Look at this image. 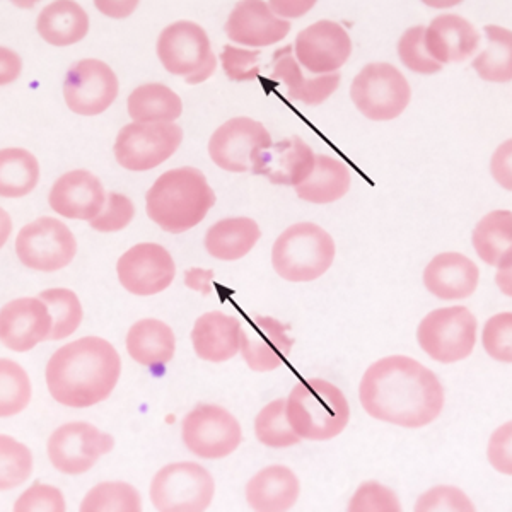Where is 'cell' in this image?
<instances>
[{
	"label": "cell",
	"mask_w": 512,
	"mask_h": 512,
	"mask_svg": "<svg viewBox=\"0 0 512 512\" xmlns=\"http://www.w3.org/2000/svg\"><path fill=\"white\" fill-rule=\"evenodd\" d=\"M359 398L373 419L419 429L443 412L444 388L424 364L407 355H390L369 366Z\"/></svg>",
	"instance_id": "obj_1"
},
{
	"label": "cell",
	"mask_w": 512,
	"mask_h": 512,
	"mask_svg": "<svg viewBox=\"0 0 512 512\" xmlns=\"http://www.w3.org/2000/svg\"><path fill=\"white\" fill-rule=\"evenodd\" d=\"M122 374L117 349L105 338L84 337L60 347L47 366V386L55 402L88 408L105 402Z\"/></svg>",
	"instance_id": "obj_2"
},
{
	"label": "cell",
	"mask_w": 512,
	"mask_h": 512,
	"mask_svg": "<svg viewBox=\"0 0 512 512\" xmlns=\"http://www.w3.org/2000/svg\"><path fill=\"white\" fill-rule=\"evenodd\" d=\"M216 205V193L197 168L169 169L147 192V216L163 231L187 233Z\"/></svg>",
	"instance_id": "obj_3"
},
{
	"label": "cell",
	"mask_w": 512,
	"mask_h": 512,
	"mask_svg": "<svg viewBox=\"0 0 512 512\" xmlns=\"http://www.w3.org/2000/svg\"><path fill=\"white\" fill-rule=\"evenodd\" d=\"M287 419L301 439L330 441L340 436L350 420L347 398L335 384L315 378L292 388Z\"/></svg>",
	"instance_id": "obj_4"
},
{
	"label": "cell",
	"mask_w": 512,
	"mask_h": 512,
	"mask_svg": "<svg viewBox=\"0 0 512 512\" xmlns=\"http://www.w3.org/2000/svg\"><path fill=\"white\" fill-rule=\"evenodd\" d=\"M335 241L323 227L299 222L287 227L272 248V265L287 282H311L328 272L335 260Z\"/></svg>",
	"instance_id": "obj_5"
},
{
	"label": "cell",
	"mask_w": 512,
	"mask_h": 512,
	"mask_svg": "<svg viewBox=\"0 0 512 512\" xmlns=\"http://www.w3.org/2000/svg\"><path fill=\"white\" fill-rule=\"evenodd\" d=\"M158 57L173 76L185 77L187 84H200L216 72L217 59L204 28L192 21L166 26L158 38Z\"/></svg>",
	"instance_id": "obj_6"
},
{
	"label": "cell",
	"mask_w": 512,
	"mask_h": 512,
	"mask_svg": "<svg viewBox=\"0 0 512 512\" xmlns=\"http://www.w3.org/2000/svg\"><path fill=\"white\" fill-rule=\"evenodd\" d=\"M477 330V318L470 309L451 306L425 316L417 328V340L420 349L434 361L454 364L472 355Z\"/></svg>",
	"instance_id": "obj_7"
},
{
	"label": "cell",
	"mask_w": 512,
	"mask_h": 512,
	"mask_svg": "<svg viewBox=\"0 0 512 512\" xmlns=\"http://www.w3.org/2000/svg\"><path fill=\"white\" fill-rule=\"evenodd\" d=\"M350 98L364 117L374 122H390L407 110L412 89L395 65L369 64L355 76Z\"/></svg>",
	"instance_id": "obj_8"
},
{
	"label": "cell",
	"mask_w": 512,
	"mask_h": 512,
	"mask_svg": "<svg viewBox=\"0 0 512 512\" xmlns=\"http://www.w3.org/2000/svg\"><path fill=\"white\" fill-rule=\"evenodd\" d=\"M152 506L163 512H200L212 504L216 482L204 466L190 461L171 463L152 478Z\"/></svg>",
	"instance_id": "obj_9"
},
{
	"label": "cell",
	"mask_w": 512,
	"mask_h": 512,
	"mask_svg": "<svg viewBox=\"0 0 512 512\" xmlns=\"http://www.w3.org/2000/svg\"><path fill=\"white\" fill-rule=\"evenodd\" d=\"M175 123H128L115 140V158L128 171H149L166 163L181 146Z\"/></svg>",
	"instance_id": "obj_10"
},
{
	"label": "cell",
	"mask_w": 512,
	"mask_h": 512,
	"mask_svg": "<svg viewBox=\"0 0 512 512\" xmlns=\"http://www.w3.org/2000/svg\"><path fill=\"white\" fill-rule=\"evenodd\" d=\"M16 255L30 270L57 272L76 258V236L59 219L40 217L19 231Z\"/></svg>",
	"instance_id": "obj_11"
},
{
	"label": "cell",
	"mask_w": 512,
	"mask_h": 512,
	"mask_svg": "<svg viewBox=\"0 0 512 512\" xmlns=\"http://www.w3.org/2000/svg\"><path fill=\"white\" fill-rule=\"evenodd\" d=\"M183 443L202 460H221L243 441L241 425L226 408L198 405L183 419Z\"/></svg>",
	"instance_id": "obj_12"
},
{
	"label": "cell",
	"mask_w": 512,
	"mask_h": 512,
	"mask_svg": "<svg viewBox=\"0 0 512 512\" xmlns=\"http://www.w3.org/2000/svg\"><path fill=\"white\" fill-rule=\"evenodd\" d=\"M115 448V439L88 422L62 425L48 439V458L65 475L89 472L103 454Z\"/></svg>",
	"instance_id": "obj_13"
},
{
	"label": "cell",
	"mask_w": 512,
	"mask_h": 512,
	"mask_svg": "<svg viewBox=\"0 0 512 512\" xmlns=\"http://www.w3.org/2000/svg\"><path fill=\"white\" fill-rule=\"evenodd\" d=\"M272 137L265 125L251 118L238 117L217 128L209 140L210 159L229 173L253 169L260 152L272 147Z\"/></svg>",
	"instance_id": "obj_14"
},
{
	"label": "cell",
	"mask_w": 512,
	"mask_h": 512,
	"mask_svg": "<svg viewBox=\"0 0 512 512\" xmlns=\"http://www.w3.org/2000/svg\"><path fill=\"white\" fill-rule=\"evenodd\" d=\"M118 77L110 65L96 59L79 60L64 79L65 105L82 117L108 110L118 96Z\"/></svg>",
	"instance_id": "obj_15"
},
{
	"label": "cell",
	"mask_w": 512,
	"mask_h": 512,
	"mask_svg": "<svg viewBox=\"0 0 512 512\" xmlns=\"http://www.w3.org/2000/svg\"><path fill=\"white\" fill-rule=\"evenodd\" d=\"M117 274L120 284L134 296H156L173 284L176 265L163 246L140 243L120 256Z\"/></svg>",
	"instance_id": "obj_16"
},
{
	"label": "cell",
	"mask_w": 512,
	"mask_h": 512,
	"mask_svg": "<svg viewBox=\"0 0 512 512\" xmlns=\"http://www.w3.org/2000/svg\"><path fill=\"white\" fill-rule=\"evenodd\" d=\"M294 53L297 62L311 74H335L349 60L352 40L344 26L323 19L297 35Z\"/></svg>",
	"instance_id": "obj_17"
},
{
	"label": "cell",
	"mask_w": 512,
	"mask_h": 512,
	"mask_svg": "<svg viewBox=\"0 0 512 512\" xmlns=\"http://www.w3.org/2000/svg\"><path fill=\"white\" fill-rule=\"evenodd\" d=\"M294 347L287 325L270 316H250L239 333V352L251 371L268 373L286 364Z\"/></svg>",
	"instance_id": "obj_18"
},
{
	"label": "cell",
	"mask_w": 512,
	"mask_h": 512,
	"mask_svg": "<svg viewBox=\"0 0 512 512\" xmlns=\"http://www.w3.org/2000/svg\"><path fill=\"white\" fill-rule=\"evenodd\" d=\"M52 315L40 297H21L0 313L2 344L12 352H30L52 335Z\"/></svg>",
	"instance_id": "obj_19"
},
{
	"label": "cell",
	"mask_w": 512,
	"mask_h": 512,
	"mask_svg": "<svg viewBox=\"0 0 512 512\" xmlns=\"http://www.w3.org/2000/svg\"><path fill=\"white\" fill-rule=\"evenodd\" d=\"M48 204L65 219L91 222L105 207V188L88 169H74L53 183Z\"/></svg>",
	"instance_id": "obj_20"
},
{
	"label": "cell",
	"mask_w": 512,
	"mask_h": 512,
	"mask_svg": "<svg viewBox=\"0 0 512 512\" xmlns=\"http://www.w3.org/2000/svg\"><path fill=\"white\" fill-rule=\"evenodd\" d=\"M315 152L301 137H289L272 144L256 156L251 173L267 178L274 185L299 187L315 168Z\"/></svg>",
	"instance_id": "obj_21"
},
{
	"label": "cell",
	"mask_w": 512,
	"mask_h": 512,
	"mask_svg": "<svg viewBox=\"0 0 512 512\" xmlns=\"http://www.w3.org/2000/svg\"><path fill=\"white\" fill-rule=\"evenodd\" d=\"M291 23L275 16L267 2H238L227 19L229 40L246 47H270L284 40Z\"/></svg>",
	"instance_id": "obj_22"
},
{
	"label": "cell",
	"mask_w": 512,
	"mask_h": 512,
	"mask_svg": "<svg viewBox=\"0 0 512 512\" xmlns=\"http://www.w3.org/2000/svg\"><path fill=\"white\" fill-rule=\"evenodd\" d=\"M480 36L468 19L441 14L425 28V48L437 64H458L477 52Z\"/></svg>",
	"instance_id": "obj_23"
},
{
	"label": "cell",
	"mask_w": 512,
	"mask_h": 512,
	"mask_svg": "<svg viewBox=\"0 0 512 512\" xmlns=\"http://www.w3.org/2000/svg\"><path fill=\"white\" fill-rule=\"evenodd\" d=\"M270 79L279 86L291 101H301L304 105L318 106L330 98L340 86V74L306 79L303 70L292 57V47L280 48L272 57Z\"/></svg>",
	"instance_id": "obj_24"
},
{
	"label": "cell",
	"mask_w": 512,
	"mask_h": 512,
	"mask_svg": "<svg viewBox=\"0 0 512 512\" xmlns=\"http://www.w3.org/2000/svg\"><path fill=\"white\" fill-rule=\"evenodd\" d=\"M480 270L468 256L448 251L434 256L424 270V284L432 296L443 301L466 299L477 291Z\"/></svg>",
	"instance_id": "obj_25"
},
{
	"label": "cell",
	"mask_w": 512,
	"mask_h": 512,
	"mask_svg": "<svg viewBox=\"0 0 512 512\" xmlns=\"http://www.w3.org/2000/svg\"><path fill=\"white\" fill-rule=\"evenodd\" d=\"M301 494V483L291 468L267 466L246 485V501L253 511H289Z\"/></svg>",
	"instance_id": "obj_26"
},
{
	"label": "cell",
	"mask_w": 512,
	"mask_h": 512,
	"mask_svg": "<svg viewBox=\"0 0 512 512\" xmlns=\"http://www.w3.org/2000/svg\"><path fill=\"white\" fill-rule=\"evenodd\" d=\"M241 321L219 311H210L195 321L192 342L198 359L207 362H226L239 352Z\"/></svg>",
	"instance_id": "obj_27"
},
{
	"label": "cell",
	"mask_w": 512,
	"mask_h": 512,
	"mask_svg": "<svg viewBox=\"0 0 512 512\" xmlns=\"http://www.w3.org/2000/svg\"><path fill=\"white\" fill-rule=\"evenodd\" d=\"M127 350L140 366H166L175 357V332L156 318L137 321L128 330Z\"/></svg>",
	"instance_id": "obj_28"
},
{
	"label": "cell",
	"mask_w": 512,
	"mask_h": 512,
	"mask_svg": "<svg viewBox=\"0 0 512 512\" xmlns=\"http://www.w3.org/2000/svg\"><path fill=\"white\" fill-rule=\"evenodd\" d=\"M38 35L53 47H69L84 40L89 31L88 12L76 2H52L36 21Z\"/></svg>",
	"instance_id": "obj_29"
},
{
	"label": "cell",
	"mask_w": 512,
	"mask_h": 512,
	"mask_svg": "<svg viewBox=\"0 0 512 512\" xmlns=\"http://www.w3.org/2000/svg\"><path fill=\"white\" fill-rule=\"evenodd\" d=\"M262 236L260 226L250 217L222 219L205 234V248L222 262H236L255 248Z\"/></svg>",
	"instance_id": "obj_30"
},
{
	"label": "cell",
	"mask_w": 512,
	"mask_h": 512,
	"mask_svg": "<svg viewBox=\"0 0 512 512\" xmlns=\"http://www.w3.org/2000/svg\"><path fill=\"white\" fill-rule=\"evenodd\" d=\"M352 185L349 166L342 159L320 154L308 180L296 187L297 197L309 204H332L347 195Z\"/></svg>",
	"instance_id": "obj_31"
},
{
	"label": "cell",
	"mask_w": 512,
	"mask_h": 512,
	"mask_svg": "<svg viewBox=\"0 0 512 512\" xmlns=\"http://www.w3.org/2000/svg\"><path fill=\"white\" fill-rule=\"evenodd\" d=\"M473 248L482 262L492 267H511V210H494L480 219L473 231Z\"/></svg>",
	"instance_id": "obj_32"
},
{
	"label": "cell",
	"mask_w": 512,
	"mask_h": 512,
	"mask_svg": "<svg viewBox=\"0 0 512 512\" xmlns=\"http://www.w3.org/2000/svg\"><path fill=\"white\" fill-rule=\"evenodd\" d=\"M127 106L128 115L137 123H173L183 111L180 96L158 82L134 89L128 96Z\"/></svg>",
	"instance_id": "obj_33"
},
{
	"label": "cell",
	"mask_w": 512,
	"mask_h": 512,
	"mask_svg": "<svg viewBox=\"0 0 512 512\" xmlns=\"http://www.w3.org/2000/svg\"><path fill=\"white\" fill-rule=\"evenodd\" d=\"M40 181V164L30 151L19 147L0 152V195L21 198L30 195Z\"/></svg>",
	"instance_id": "obj_34"
},
{
	"label": "cell",
	"mask_w": 512,
	"mask_h": 512,
	"mask_svg": "<svg viewBox=\"0 0 512 512\" xmlns=\"http://www.w3.org/2000/svg\"><path fill=\"white\" fill-rule=\"evenodd\" d=\"M487 47L483 48L473 69L483 81L509 82L512 79V33L501 26L489 24L483 28Z\"/></svg>",
	"instance_id": "obj_35"
},
{
	"label": "cell",
	"mask_w": 512,
	"mask_h": 512,
	"mask_svg": "<svg viewBox=\"0 0 512 512\" xmlns=\"http://www.w3.org/2000/svg\"><path fill=\"white\" fill-rule=\"evenodd\" d=\"M82 512H140L139 490L125 482L99 483L89 490L81 504Z\"/></svg>",
	"instance_id": "obj_36"
},
{
	"label": "cell",
	"mask_w": 512,
	"mask_h": 512,
	"mask_svg": "<svg viewBox=\"0 0 512 512\" xmlns=\"http://www.w3.org/2000/svg\"><path fill=\"white\" fill-rule=\"evenodd\" d=\"M286 407V400L280 398L268 403L267 407H263L262 412L256 415V439L268 448H291L301 441V437L297 436L289 424Z\"/></svg>",
	"instance_id": "obj_37"
},
{
	"label": "cell",
	"mask_w": 512,
	"mask_h": 512,
	"mask_svg": "<svg viewBox=\"0 0 512 512\" xmlns=\"http://www.w3.org/2000/svg\"><path fill=\"white\" fill-rule=\"evenodd\" d=\"M52 315V335L50 340H64L76 332L82 321V304L76 292L70 289H47L40 294Z\"/></svg>",
	"instance_id": "obj_38"
},
{
	"label": "cell",
	"mask_w": 512,
	"mask_h": 512,
	"mask_svg": "<svg viewBox=\"0 0 512 512\" xmlns=\"http://www.w3.org/2000/svg\"><path fill=\"white\" fill-rule=\"evenodd\" d=\"M31 381L18 362L0 361V415L12 417L30 405Z\"/></svg>",
	"instance_id": "obj_39"
},
{
	"label": "cell",
	"mask_w": 512,
	"mask_h": 512,
	"mask_svg": "<svg viewBox=\"0 0 512 512\" xmlns=\"http://www.w3.org/2000/svg\"><path fill=\"white\" fill-rule=\"evenodd\" d=\"M33 472V454L24 444L2 434L0 436V489H16Z\"/></svg>",
	"instance_id": "obj_40"
},
{
	"label": "cell",
	"mask_w": 512,
	"mask_h": 512,
	"mask_svg": "<svg viewBox=\"0 0 512 512\" xmlns=\"http://www.w3.org/2000/svg\"><path fill=\"white\" fill-rule=\"evenodd\" d=\"M398 55L403 65L415 74L431 76L443 69V65L437 64L425 48V26H414L403 33L398 41Z\"/></svg>",
	"instance_id": "obj_41"
},
{
	"label": "cell",
	"mask_w": 512,
	"mask_h": 512,
	"mask_svg": "<svg viewBox=\"0 0 512 512\" xmlns=\"http://www.w3.org/2000/svg\"><path fill=\"white\" fill-rule=\"evenodd\" d=\"M512 313L492 316L483 326V349L499 362L512 361Z\"/></svg>",
	"instance_id": "obj_42"
},
{
	"label": "cell",
	"mask_w": 512,
	"mask_h": 512,
	"mask_svg": "<svg viewBox=\"0 0 512 512\" xmlns=\"http://www.w3.org/2000/svg\"><path fill=\"white\" fill-rule=\"evenodd\" d=\"M134 216V202L122 193L111 192L101 214L89 222V226L98 233H118L134 221Z\"/></svg>",
	"instance_id": "obj_43"
},
{
	"label": "cell",
	"mask_w": 512,
	"mask_h": 512,
	"mask_svg": "<svg viewBox=\"0 0 512 512\" xmlns=\"http://www.w3.org/2000/svg\"><path fill=\"white\" fill-rule=\"evenodd\" d=\"M350 512H400L402 506L393 490L378 482L362 483L350 499Z\"/></svg>",
	"instance_id": "obj_44"
},
{
	"label": "cell",
	"mask_w": 512,
	"mask_h": 512,
	"mask_svg": "<svg viewBox=\"0 0 512 512\" xmlns=\"http://www.w3.org/2000/svg\"><path fill=\"white\" fill-rule=\"evenodd\" d=\"M222 69L236 82L255 81L263 69L262 52L226 45L221 53Z\"/></svg>",
	"instance_id": "obj_45"
},
{
	"label": "cell",
	"mask_w": 512,
	"mask_h": 512,
	"mask_svg": "<svg viewBox=\"0 0 512 512\" xmlns=\"http://www.w3.org/2000/svg\"><path fill=\"white\" fill-rule=\"evenodd\" d=\"M65 497L57 487L36 482L14 504L16 512H64Z\"/></svg>",
	"instance_id": "obj_46"
},
{
	"label": "cell",
	"mask_w": 512,
	"mask_h": 512,
	"mask_svg": "<svg viewBox=\"0 0 512 512\" xmlns=\"http://www.w3.org/2000/svg\"><path fill=\"white\" fill-rule=\"evenodd\" d=\"M415 511H475V507L456 487H436L420 497Z\"/></svg>",
	"instance_id": "obj_47"
},
{
	"label": "cell",
	"mask_w": 512,
	"mask_h": 512,
	"mask_svg": "<svg viewBox=\"0 0 512 512\" xmlns=\"http://www.w3.org/2000/svg\"><path fill=\"white\" fill-rule=\"evenodd\" d=\"M489 460L497 472L511 475V422L494 432L489 444Z\"/></svg>",
	"instance_id": "obj_48"
},
{
	"label": "cell",
	"mask_w": 512,
	"mask_h": 512,
	"mask_svg": "<svg viewBox=\"0 0 512 512\" xmlns=\"http://www.w3.org/2000/svg\"><path fill=\"white\" fill-rule=\"evenodd\" d=\"M214 277L212 270H202V268H192L185 274V284L193 291L202 292L204 296H209L212 292L210 280Z\"/></svg>",
	"instance_id": "obj_49"
},
{
	"label": "cell",
	"mask_w": 512,
	"mask_h": 512,
	"mask_svg": "<svg viewBox=\"0 0 512 512\" xmlns=\"http://www.w3.org/2000/svg\"><path fill=\"white\" fill-rule=\"evenodd\" d=\"M268 6L274 14L286 16V18H297L306 14L311 7L315 6V2H270Z\"/></svg>",
	"instance_id": "obj_50"
}]
</instances>
